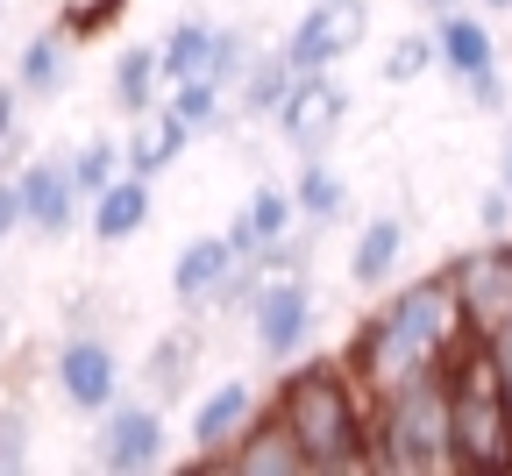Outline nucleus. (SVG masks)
Wrapping results in <instances>:
<instances>
[{
	"instance_id": "nucleus-35",
	"label": "nucleus",
	"mask_w": 512,
	"mask_h": 476,
	"mask_svg": "<svg viewBox=\"0 0 512 476\" xmlns=\"http://www.w3.org/2000/svg\"><path fill=\"white\" fill-rule=\"evenodd\" d=\"M8 235H22V192L15 178H0V249H8Z\"/></svg>"
},
{
	"instance_id": "nucleus-8",
	"label": "nucleus",
	"mask_w": 512,
	"mask_h": 476,
	"mask_svg": "<svg viewBox=\"0 0 512 476\" xmlns=\"http://www.w3.org/2000/svg\"><path fill=\"white\" fill-rule=\"evenodd\" d=\"M349 86L335 79V72H306V79H292L285 86V100L271 107V128L285 135V143L299 150V157H328V143L349 128Z\"/></svg>"
},
{
	"instance_id": "nucleus-31",
	"label": "nucleus",
	"mask_w": 512,
	"mask_h": 476,
	"mask_svg": "<svg viewBox=\"0 0 512 476\" xmlns=\"http://www.w3.org/2000/svg\"><path fill=\"white\" fill-rule=\"evenodd\" d=\"M249 57H256V43H249L242 29H214V50H207V79H214V86H235Z\"/></svg>"
},
{
	"instance_id": "nucleus-33",
	"label": "nucleus",
	"mask_w": 512,
	"mask_h": 476,
	"mask_svg": "<svg viewBox=\"0 0 512 476\" xmlns=\"http://www.w3.org/2000/svg\"><path fill=\"white\" fill-rule=\"evenodd\" d=\"M15 143H22V86L0 79V157H8Z\"/></svg>"
},
{
	"instance_id": "nucleus-13",
	"label": "nucleus",
	"mask_w": 512,
	"mask_h": 476,
	"mask_svg": "<svg viewBox=\"0 0 512 476\" xmlns=\"http://www.w3.org/2000/svg\"><path fill=\"white\" fill-rule=\"evenodd\" d=\"M150 207H157V199H150V178H136V171H114L93 199H86V214H79V228L93 235V242H136L143 228H150Z\"/></svg>"
},
{
	"instance_id": "nucleus-18",
	"label": "nucleus",
	"mask_w": 512,
	"mask_h": 476,
	"mask_svg": "<svg viewBox=\"0 0 512 476\" xmlns=\"http://www.w3.org/2000/svg\"><path fill=\"white\" fill-rule=\"evenodd\" d=\"M299 228V214H292V192L285 185H256L242 207L228 214V228H221V242L235 249V256H256V249H271V242H285Z\"/></svg>"
},
{
	"instance_id": "nucleus-22",
	"label": "nucleus",
	"mask_w": 512,
	"mask_h": 476,
	"mask_svg": "<svg viewBox=\"0 0 512 476\" xmlns=\"http://www.w3.org/2000/svg\"><path fill=\"white\" fill-rule=\"evenodd\" d=\"M157 93H164V79H157V50H150V43H121V50H114V72H107L114 114L136 121L143 107H157Z\"/></svg>"
},
{
	"instance_id": "nucleus-5",
	"label": "nucleus",
	"mask_w": 512,
	"mask_h": 476,
	"mask_svg": "<svg viewBox=\"0 0 512 476\" xmlns=\"http://www.w3.org/2000/svg\"><path fill=\"white\" fill-rule=\"evenodd\" d=\"M242 320H249V342L264 363H292L299 349H313V320H320L313 278L306 270H264V285L249 292Z\"/></svg>"
},
{
	"instance_id": "nucleus-17",
	"label": "nucleus",
	"mask_w": 512,
	"mask_h": 476,
	"mask_svg": "<svg viewBox=\"0 0 512 476\" xmlns=\"http://www.w3.org/2000/svg\"><path fill=\"white\" fill-rule=\"evenodd\" d=\"M228 270H235V249H228L221 235L185 242V249L171 256V299H178V313H214Z\"/></svg>"
},
{
	"instance_id": "nucleus-36",
	"label": "nucleus",
	"mask_w": 512,
	"mask_h": 476,
	"mask_svg": "<svg viewBox=\"0 0 512 476\" xmlns=\"http://www.w3.org/2000/svg\"><path fill=\"white\" fill-rule=\"evenodd\" d=\"M498 192L512 199V135H505V164H498Z\"/></svg>"
},
{
	"instance_id": "nucleus-12",
	"label": "nucleus",
	"mask_w": 512,
	"mask_h": 476,
	"mask_svg": "<svg viewBox=\"0 0 512 476\" xmlns=\"http://www.w3.org/2000/svg\"><path fill=\"white\" fill-rule=\"evenodd\" d=\"M221 476H306L299 441L285 434V420H278V405H271V398L256 405L249 427L221 448Z\"/></svg>"
},
{
	"instance_id": "nucleus-10",
	"label": "nucleus",
	"mask_w": 512,
	"mask_h": 476,
	"mask_svg": "<svg viewBox=\"0 0 512 476\" xmlns=\"http://www.w3.org/2000/svg\"><path fill=\"white\" fill-rule=\"evenodd\" d=\"M50 391L64 398V413L100 420L121 398V356L100 342V334H72V342H57V356H50Z\"/></svg>"
},
{
	"instance_id": "nucleus-7",
	"label": "nucleus",
	"mask_w": 512,
	"mask_h": 476,
	"mask_svg": "<svg viewBox=\"0 0 512 476\" xmlns=\"http://www.w3.org/2000/svg\"><path fill=\"white\" fill-rule=\"evenodd\" d=\"M164 455H171L164 405H150V398H114L107 413H100L93 462H100L107 476H150V469H164Z\"/></svg>"
},
{
	"instance_id": "nucleus-27",
	"label": "nucleus",
	"mask_w": 512,
	"mask_h": 476,
	"mask_svg": "<svg viewBox=\"0 0 512 476\" xmlns=\"http://www.w3.org/2000/svg\"><path fill=\"white\" fill-rule=\"evenodd\" d=\"M121 15H128V0H64V15H57V36L79 50V43H100V36L121 22Z\"/></svg>"
},
{
	"instance_id": "nucleus-28",
	"label": "nucleus",
	"mask_w": 512,
	"mask_h": 476,
	"mask_svg": "<svg viewBox=\"0 0 512 476\" xmlns=\"http://www.w3.org/2000/svg\"><path fill=\"white\" fill-rule=\"evenodd\" d=\"M64 171H72V185H79V199H93L114 171H121V143L114 135H93V143H79L72 157H64Z\"/></svg>"
},
{
	"instance_id": "nucleus-23",
	"label": "nucleus",
	"mask_w": 512,
	"mask_h": 476,
	"mask_svg": "<svg viewBox=\"0 0 512 476\" xmlns=\"http://www.w3.org/2000/svg\"><path fill=\"white\" fill-rule=\"evenodd\" d=\"M157 79L164 86H178V79H200L207 72V50H214V22H200V15H185V22H171L157 43Z\"/></svg>"
},
{
	"instance_id": "nucleus-3",
	"label": "nucleus",
	"mask_w": 512,
	"mask_h": 476,
	"mask_svg": "<svg viewBox=\"0 0 512 476\" xmlns=\"http://www.w3.org/2000/svg\"><path fill=\"white\" fill-rule=\"evenodd\" d=\"M441 391H448V469L463 476H512V413L491 384L484 342L463 334L456 349L441 356Z\"/></svg>"
},
{
	"instance_id": "nucleus-24",
	"label": "nucleus",
	"mask_w": 512,
	"mask_h": 476,
	"mask_svg": "<svg viewBox=\"0 0 512 476\" xmlns=\"http://www.w3.org/2000/svg\"><path fill=\"white\" fill-rule=\"evenodd\" d=\"M285 86H292V72L278 64V50H256V57L242 64V79L228 86V107H235V121H271V107L285 100Z\"/></svg>"
},
{
	"instance_id": "nucleus-14",
	"label": "nucleus",
	"mask_w": 512,
	"mask_h": 476,
	"mask_svg": "<svg viewBox=\"0 0 512 476\" xmlns=\"http://www.w3.org/2000/svg\"><path fill=\"white\" fill-rule=\"evenodd\" d=\"M264 405V391H256L249 377H221L214 391H200V405H192V420H185V441H192V455H221L242 427H249V413Z\"/></svg>"
},
{
	"instance_id": "nucleus-30",
	"label": "nucleus",
	"mask_w": 512,
	"mask_h": 476,
	"mask_svg": "<svg viewBox=\"0 0 512 476\" xmlns=\"http://www.w3.org/2000/svg\"><path fill=\"white\" fill-rule=\"evenodd\" d=\"M434 72V36L427 29H406L392 50H384V86H420Z\"/></svg>"
},
{
	"instance_id": "nucleus-38",
	"label": "nucleus",
	"mask_w": 512,
	"mask_h": 476,
	"mask_svg": "<svg viewBox=\"0 0 512 476\" xmlns=\"http://www.w3.org/2000/svg\"><path fill=\"white\" fill-rule=\"evenodd\" d=\"M427 8H434V15H441V8H456V0H427Z\"/></svg>"
},
{
	"instance_id": "nucleus-11",
	"label": "nucleus",
	"mask_w": 512,
	"mask_h": 476,
	"mask_svg": "<svg viewBox=\"0 0 512 476\" xmlns=\"http://www.w3.org/2000/svg\"><path fill=\"white\" fill-rule=\"evenodd\" d=\"M15 192H22V228L43 235V242H64V235L79 228V214H86V199H79L72 171H64V157L22 164V171H15Z\"/></svg>"
},
{
	"instance_id": "nucleus-37",
	"label": "nucleus",
	"mask_w": 512,
	"mask_h": 476,
	"mask_svg": "<svg viewBox=\"0 0 512 476\" xmlns=\"http://www.w3.org/2000/svg\"><path fill=\"white\" fill-rule=\"evenodd\" d=\"M484 15H512V0H484Z\"/></svg>"
},
{
	"instance_id": "nucleus-16",
	"label": "nucleus",
	"mask_w": 512,
	"mask_h": 476,
	"mask_svg": "<svg viewBox=\"0 0 512 476\" xmlns=\"http://www.w3.org/2000/svg\"><path fill=\"white\" fill-rule=\"evenodd\" d=\"M434 36V72H448V79H477V72H491L498 64V36H491V22L484 15H463V8H441V22L427 29Z\"/></svg>"
},
{
	"instance_id": "nucleus-29",
	"label": "nucleus",
	"mask_w": 512,
	"mask_h": 476,
	"mask_svg": "<svg viewBox=\"0 0 512 476\" xmlns=\"http://www.w3.org/2000/svg\"><path fill=\"white\" fill-rule=\"evenodd\" d=\"M29 448H36V413L22 398H0V476L29 469Z\"/></svg>"
},
{
	"instance_id": "nucleus-20",
	"label": "nucleus",
	"mask_w": 512,
	"mask_h": 476,
	"mask_svg": "<svg viewBox=\"0 0 512 476\" xmlns=\"http://www.w3.org/2000/svg\"><path fill=\"white\" fill-rule=\"evenodd\" d=\"M292 214H299V228H335L342 214H349V185H342V171L328 164V157H306L299 171H292Z\"/></svg>"
},
{
	"instance_id": "nucleus-25",
	"label": "nucleus",
	"mask_w": 512,
	"mask_h": 476,
	"mask_svg": "<svg viewBox=\"0 0 512 476\" xmlns=\"http://www.w3.org/2000/svg\"><path fill=\"white\" fill-rule=\"evenodd\" d=\"M192 363H200V334H192V327L157 334V349H150V363H143V384H150L157 398H178L185 377H192Z\"/></svg>"
},
{
	"instance_id": "nucleus-34",
	"label": "nucleus",
	"mask_w": 512,
	"mask_h": 476,
	"mask_svg": "<svg viewBox=\"0 0 512 476\" xmlns=\"http://www.w3.org/2000/svg\"><path fill=\"white\" fill-rule=\"evenodd\" d=\"M477 228H484V235H505V228H512V199H505L498 185L477 199Z\"/></svg>"
},
{
	"instance_id": "nucleus-2",
	"label": "nucleus",
	"mask_w": 512,
	"mask_h": 476,
	"mask_svg": "<svg viewBox=\"0 0 512 476\" xmlns=\"http://www.w3.org/2000/svg\"><path fill=\"white\" fill-rule=\"evenodd\" d=\"M463 313H456V292H448V278L434 270V278H413V285H399L392 299H384L356 334H349V349H342V363L356 370V384L377 398V391H392V384H406V377H427V370H441V356L463 342Z\"/></svg>"
},
{
	"instance_id": "nucleus-1",
	"label": "nucleus",
	"mask_w": 512,
	"mask_h": 476,
	"mask_svg": "<svg viewBox=\"0 0 512 476\" xmlns=\"http://www.w3.org/2000/svg\"><path fill=\"white\" fill-rule=\"evenodd\" d=\"M278 370L285 377L264 398L278 405L285 434L299 441L306 476H363L370 469V391L356 384V370L342 356H313V349H299Z\"/></svg>"
},
{
	"instance_id": "nucleus-15",
	"label": "nucleus",
	"mask_w": 512,
	"mask_h": 476,
	"mask_svg": "<svg viewBox=\"0 0 512 476\" xmlns=\"http://www.w3.org/2000/svg\"><path fill=\"white\" fill-rule=\"evenodd\" d=\"M185 143H192V128L171 114V107H143L136 121H128V143H121V171H136V178H164L185 164Z\"/></svg>"
},
{
	"instance_id": "nucleus-32",
	"label": "nucleus",
	"mask_w": 512,
	"mask_h": 476,
	"mask_svg": "<svg viewBox=\"0 0 512 476\" xmlns=\"http://www.w3.org/2000/svg\"><path fill=\"white\" fill-rule=\"evenodd\" d=\"M463 100L477 107V114H505V72H498V64H491V72H477V79H463Z\"/></svg>"
},
{
	"instance_id": "nucleus-6",
	"label": "nucleus",
	"mask_w": 512,
	"mask_h": 476,
	"mask_svg": "<svg viewBox=\"0 0 512 476\" xmlns=\"http://www.w3.org/2000/svg\"><path fill=\"white\" fill-rule=\"evenodd\" d=\"M363 36H370V0H313V8L285 29L278 64H285L292 79H306V72H335L349 50H363Z\"/></svg>"
},
{
	"instance_id": "nucleus-4",
	"label": "nucleus",
	"mask_w": 512,
	"mask_h": 476,
	"mask_svg": "<svg viewBox=\"0 0 512 476\" xmlns=\"http://www.w3.org/2000/svg\"><path fill=\"white\" fill-rule=\"evenodd\" d=\"M370 469H384V476H441L448 469V391L434 370L370 398Z\"/></svg>"
},
{
	"instance_id": "nucleus-21",
	"label": "nucleus",
	"mask_w": 512,
	"mask_h": 476,
	"mask_svg": "<svg viewBox=\"0 0 512 476\" xmlns=\"http://www.w3.org/2000/svg\"><path fill=\"white\" fill-rule=\"evenodd\" d=\"M15 86H22V100H57L64 86H72V43H64L57 29H36L15 50Z\"/></svg>"
},
{
	"instance_id": "nucleus-19",
	"label": "nucleus",
	"mask_w": 512,
	"mask_h": 476,
	"mask_svg": "<svg viewBox=\"0 0 512 476\" xmlns=\"http://www.w3.org/2000/svg\"><path fill=\"white\" fill-rule=\"evenodd\" d=\"M406 221L399 214H370L363 228H356V242H349V285H363V292H384L399 278V263H406Z\"/></svg>"
},
{
	"instance_id": "nucleus-26",
	"label": "nucleus",
	"mask_w": 512,
	"mask_h": 476,
	"mask_svg": "<svg viewBox=\"0 0 512 476\" xmlns=\"http://www.w3.org/2000/svg\"><path fill=\"white\" fill-rule=\"evenodd\" d=\"M164 107H171L192 135H207V128L228 121V86H214L207 72H200V79H178V86H164Z\"/></svg>"
},
{
	"instance_id": "nucleus-9",
	"label": "nucleus",
	"mask_w": 512,
	"mask_h": 476,
	"mask_svg": "<svg viewBox=\"0 0 512 476\" xmlns=\"http://www.w3.org/2000/svg\"><path fill=\"white\" fill-rule=\"evenodd\" d=\"M441 278H448V292H456V313H463L470 334H484L491 320H505L512 313V228L484 235L477 249H463Z\"/></svg>"
}]
</instances>
